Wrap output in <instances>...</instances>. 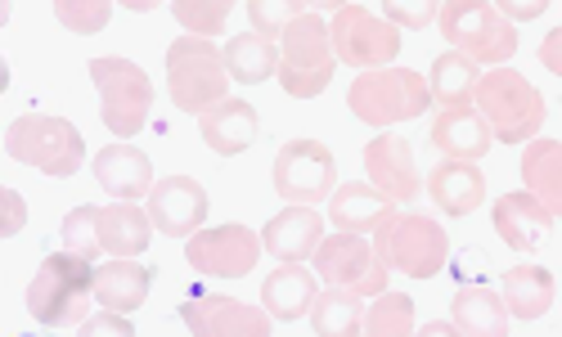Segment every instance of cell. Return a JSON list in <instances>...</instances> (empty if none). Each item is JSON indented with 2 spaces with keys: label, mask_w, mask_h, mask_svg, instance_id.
<instances>
[{
  "label": "cell",
  "mask_w": 562,
  "mask_h": 337,
  "mask_svg": "<svg viewBox=\"0 0 562 337\" xmlns=\"http://www.w3.org/2000/svg\"><path fill=\"white\" fill-rule=\"evenodd\" d=\"M482 68L473 59H463L459 50H446L437 55L432 64V77H428V90L441 109H473L477 104V86H482Z\"/></svg>",
  "instance_id": "f546056e"
},
{
  "label": "cell",
  "mask_w": 562,
  "mask_h": 337,
  "mask_svg": "<svg viewBox=\"0 0 562 337\" xmlns=\"http://www.w3.org/2000/svg\"><path fill=\"white\" fill-rule=\"evenodd\" d=\"M522 184L527 194L553 212V221L562 216V139H531L522 149Z\"/></svg>",
  "instance_id": "4316f807"
},
{
  "label": "cell",
  "mask_w": 562,
  "mask_h": 337,
  "mask_svg": "<svg viewBox=\"0 0 562 337\" xmlns=\"http://www.w3.org/2000/svg\"><path fill=\"white\" fill-rule=\"evenodd\" d=\"M59 234H64V252H72L81 261L104 257V244H100V207H90V203L86 207H72L64 216Z\"/></svg>",
  "instance_id": "836d02e7"
},
{
  "label": "cell",
  "mask_w": 562,
  "mask_h": 337,
  "mask_svg": "<svg viewBox=\"0 0 562 337\" xmlns=\"http://www.w3.org/2000/svg\"><path fill=\"white\" fill-rule=\"evenodd\" d=\"M364 324V297L351 288H324L311 306V328L315 337H360Z\"/></svg>",
  "instance_id": "4dcf8cb0"
},
{
  "label": "cell",
  "mask_w": 562,
  "mask_h": 337,
  "mask_svg": "<svg viewBox=\"0 0 562 337\" xmlns=\"http://www.w3.org/2000/svg\"><path fill=\"white\" fill-rule=\"evenodd\" d=\"M180 319L194 337H270V315L266 306H248L239 297H190L180 306Z\"/></svg>",
  "instance_id": "9a60e30c"
},
{
  "label": "cell",
  "mask_w": 562,
  "mask_h": 337,
  "mask_svg": "<svg viewBox=\"0 0 562 337\" xmlns=\"http://www.w3.org/2000/svg\"><path fill=\"white\" fill-rule=\"evenodd\" d=\"M77 337H135V328H131V319H126V315L100 311V315H90V319L81 324V333H77Z\"/></svg>",
  "instance_id": "f35d334b"
},
{
  "label": "cell",
  "mask_w": 562,
  "mask_h": 337,
  "mask_svg": "<svg viewBox=\"0 0 562 337\" xmlns=\"http://www.w3.org/2000/svg\"><path fill=\"white\" fill-rule=\"evenodd\" d=\"M315 297H319V283H315V274H311L306 266H279V270H270L266 283H261V306H266V315H270V319H284V324L311 315Z\"/></svg>",
  "instance_id": "603a6c76"
},
{
  "label": "cell",
  "mask_w": 562,
  "mask_h": 337,
  "mask_svg": "<svg viewBox=\"0 0 562 337\" xmlns=\"http://www.w3.org/2000/svg\"><path fill=\"white\" fill-rule=\"evenodd\" d=\"M324 288H351L360 297H383L387 293V266L379 261L373 244L364 234H324L319 252L311 257Z\"/></svg>",
  "instance_id": "7c38bea8"
},
{
  "label": "cell",
  "mask_w": 562,
  "mask_h": 337,
  "mask_svg": "<svg viewBox=\"0 0 562 337\" xmlns=\"http://www.w3.org/2000/svg\"><path fill=\"white\" fill-rule=\"evenodd\" d=\"M171 14H176V23L184 27V36H203V41H207V36L225 32L234 5H229V0H176Z\"/></svg>",
  "instance_id": "e575fe53"
},
{
  "label": "cell",
  "mask_w": 562,
  "mask_h": 337,
  "mask_svg": "<svg viewBox=\"0 0 562 337\" xmlns=\"http://www.w3.org/2000/svg\"><path fill=\"white\" fill-rule=\"evenodd\" d=\"M149 238H154V221L145 207H135V203L100 207V244L113 261H135L149 248Z\"/></svg>",
  "instance_id": "d4e9b609"
},
{
  "label": "cell",
  "mask_w": 562,
  "mask_h": 337,
  "mask_svg": "<svg viewBox=\"0 0 562 337\" xmlns=\"http://www.w3.org/2000/svg\"><path fill=\"white\" fill-rule=\"evenodd\" d=\"M450 324L463 337H508V306L499 293H491V288L468 283L450 302Z\"/></svg>",
  "instance_id": "484cf974"
},
{
  "label": "cell",
  "mask_w": 562,
  "mask_h": 337,
  "mask_svg": "<svg viewBox=\"0 0 562 337\" xmlns=\"http://www.w3.org/2000/svg\"><path fill=\"white\" fill-rule=\"evenodd\" d=\"M491 135L504 144H531L540 139L544 126V100L540 90L518 72V68H491L477 86V104H473Z\"/></svg>",
  "instance_id": "5b68a950"
},
{
  "label": "cell",
  "mask_w": 562,
  "mask_h": 337,
  "mask_svg": "<svg viewBox=\"0 0 562 337\" xmlns=\"http://www.w3.org/2000/svg\"><path fill=\"white\" fill-rule=\"evenodd\" d=\"M414 337H463L454 324H446V319H432V324H424V328H418Z\"/></svg>",
  "instance_id": "7bdbcfd3"
},
{
  "label": "cell",
  "mask_w": 562,
  "mask_h": 337,
  "mask_svg": "<svg viewBox=\"0 0 562 337\" xmlns=\"http://www.w3.org/2000/svg\"><path fill=\"white\" fill-rule=\"evenodd\" d=\"M491 126L477 109H441L437 122H432V149L446 158V162H473L491 154Z\"/></svg>",
  "instance_id": "d6986e66"
},
{
  "label": "cell",
  "mask_w": 562,
  "mask_h": 337,
  "mask_svg": "<svg viewBox=\"0 0 562 337\" xmlns=\"http://www.w3.org/2000/svg\"><path fill=\"white\" fill-rule=\"evenodd\" d=\"M441 36L450 41V50H459L463 59H473L477 68H508V59L518 55V27H513L495 0H446L441 14Z\"/></svg>",
  "instance_id": "3957f363"
},
{
  "label": "cell",
  "mask_w": 562,
  "mask_h": 337,
  "mask_svg": "<svg viewBox=\"0 0 562 337\" xmlns=\"http://www.w3.org/2000/svg\"><path fill=\"white\" fill-rule=\"evenodd\" d=\"M387 212H396V207H392L373 184H364V180L338 184L334 199H329V221H334V229H342V234L379 229V225L387 221Z\"/></svg>",
  "instance_id": "83f0119b"
},
{
  "label": "cell",
  "mask_w": 562,
  "mask_h": 337,
  "mask_svg": "<svg viewBox=\"0 0 562 337\" xmlns=\"http://www.w3.org/2000/svg\"><path fill=\"white\" fill-rule=\"evenodd\" d=\"M437 14H441L437 0H387V5H383V19H387L392 27H409V32L432 27Z\"/></svg>",
  "instance_id": "74e56055"
},
{
  "label": "cell",
  "mask_w": 562,
  "mask_h": 337,
  "mask_svg": "<svg viewBox=\"0 0 562 337\" xmlns=\"http://www.w3.org/2000/svg\"><path fill=\"white\" fill-rule=\"evenodd\" d=\"M149 288H154V270L139 266V261H109L95 266V302L113 315H131L149 302Z\"/></svg>",
  "instance_id": "cb8c5ba5"
},
{
  "label": "cell",
  "mask_w": 562,
  "mask_h": 337,
  "mask_svg": "<svg viewBox=\"0 0 562 337\" xmlns=\"http://www.w3.org/2000/svg\"><path fill=\"white\" fill-rule=\"evenodd\" d=\"M319 244H324V216L315 207H284L261 229V248L284 266L311 261L319 252Z\"/></svg>",
  "instance_id": "ac0fdd59"
},
{
  "label": "cell",
  "mask_w": 562,
  "mask_h": 337,
  "mask_svg": "<svg viewBox=\"0 0 562 337\" xmlns=\"http://www.w3.org/2000/svg\"><path fill=\"white\" fill-rule=\"evenodd\" d=\"M167 90L171 104L190 117L212 113L216 104L229 100V68L225 55L203 36H180L167 50Z\"/></svg>",
  "instance_id": "7a4b0ae2"
},
{
  "label": "cell",
  "mask_w": 562,
  "mask_h": 337,
  "mask_svg": "<svg viewBox=\"0 0 562 337\" xmlns=\"http://www.w3.org/2000/svg\"><path fill=\"white\" fill-rule=\"evenodd\" d=\"M432 104L428 77H418L414 68H379V72H360L347 90V109L364 126H396L424 117Z\"/></svg>",
  "instance_id": "8992f818"
},
{
  "label": "cell",
  "mask_w": 562,
  "mask_h": 337,
  "mask_svg": "<svg viewBox=\"0 0 562 337\" xmlns=\"http://www.w3.org/2000/svg\"><path fill=\"white\" fill-rule=\"evenodd\" d=\"M149 221L167 238H194L207 221V194L194 176H162L149 194Z\"/></svg>",
  "instance_id": "2e32d148"
},
{
  "label": "cell",
  "mask_w": 562,
  "mask_h": 337,
  "mask_svg": "<svg viewBox=\"0 0 562 337\" xmlns=\"http://www.w3.org/2000/svg\"><path fill=\"white\" fill-rule=\"evenodd\" d=\"M244 14L252 19V32H257V36L274 41V36H284V32L306 14V5H297V0H248Z\"/></svg>",
  "instance_id": "d590c367"
},
{
  "label": "cell",
  "mask_w": 562,
  "mask_h": 337,
  "mask_svg": "<svg viewBox=\"0 0 562 337\" xmlns=\"http://www.w3.org/2000/svg\"><path fill=\"white\" fill-rule=\"evenodd\" d=\"M225 68H229V81H239V86H257L266 77L279 72V45L257 36V32H244V36H234L225 45Z\"/></svg>",
  "instance_id": "1f68e13d"
},
{
  "label": "cell",
  "mask_w": 562,
  "mask_h": 337,
  "mask_svg": "<svg viewBox=\"0 0 562 337\" xmlns=\"http://www.w3.org/2000/svg\"><path fill=\"white\" fill-rule=\"evenodd\" d=\"M495 10L508 19V23H531L549 10V0H495Z\"/></svg>",
  "instance_id": "60d3db41"
},
{
  "label": "cell",
  "mask_w": 562,
  "mask_h": 337,
  "mask_svg": "<svg viewBox=\"0 0 562 337\" xmlns=\"http://www.w3.org/2000/svg\"><path fill=\"white\" fill-rule=\"evenodd\" d=\"M329 36H334L338 64H347L356 72L392 68V59L401 55V27H392L383 14H369L364 5H338Z\"/></svg>",
  "instance_id": "8fae6325"
},
{
  "label": "cell",
  "mask_w": 562,
  "mask_h": 337,
  "mask_svg": "<svg viewBox=\"0 0 562 337\" xmlns=\"http://www.w3.org/2000/svg\"><path fill=\"white\" fill-rule=\"evenodd\" d=\"M0 207H5V225H0V238H14L27 225V207L19 189H0Z\"/></svg>",
  "instance_id": "ab89813d"
},
{
  "label": "cell",
  "mask_w": 562,
  "mask_h": 337,
  "mask_svg": "<svg viewBox=\"0 0 562 337\" xmlns=\"http://www.w3.org/2000/svg\"><path fill=\"white\" fill-rule=\"evenodd\" d=\"M553 293H558V283H553V274L544 266H513L504 274V288H499V297H504L513 319H540V315H549Z\"/></svg>",
  "instance_id": "f1b7e54d"
},
{
  "label": "cell",
  "mask_w": 562,
  "mask_h": 337,
  "mask_svg": "<svg viewBox=\"0 0 562 337\" xmlns=\"http://www.w3.org/2000/svg\"><path fill=\"white\" fill-rule=\"evenodd\" d=\"M261 257V238L248 225H212L184 244V261L207 279H244Z\"/></svg>",
  "instance_id": "4fadbf2b"
},
{
  "label": "cell",
  "mask_w": 562,
  "mask_h": 337,
  "mask_svg": "<svg viewBox=\"0 0 562 337\" xmlns=\"http://www.w3.org/2000/svg\"><path fill=\"white\" fill-rule=\"evenodd\" d=\"M95 167V180L104 194H113V203H135L154 194V162L149 154H139L135 144H104V149L90 158Z\"/></svg>",
  "instance_id": "e0dca14e"
},
{
  "label": "cell",
  "mask_w": 562,
  "mask_h": 337,
  "mask_svg": "<svg viewBox=\"0 0 562 337\" xmlns=\"http://www.w3.org/2000/svg\"><path fill=\"white\" fill-rule=\"evenodd\" d=\"M199 131H203V144L216 154V158H239L244 149H252L257 135H261V122H257V109L248 100H229L216 104L212 113L199 117Z\"/></svg>",
  "instance_id": "44dd1931"
},
{
  "label": "cell",
  "mask_w": 562,
  "mask_h": 337,
  "mask_svg": "<svg viewBox=\"0 0 562 337\" xmlns=\"http://www.w3.org/2000/svg\"><path fill=\"white\" fill-rule=\"evenodd\" d=\"M364 171H369V184L396 207V203H414L424 194V176H418V162H414V144L396 131H383L379 139L364 144Z\"/></svg>",
  "instance_id": "5bb4252c"
},
{
  "label": "cell",
  "mask_w": 562,
  "mask_h": 337,
  "mask_svg": "<svg viewBox=\"0 0 562 337\" xmlns=\"http://www.w3.org/2000/svg\"><path fill=\"white\" fill-rule=\"evenodd\" d=\"M540 64H544L553 77H562V23L540 41Z\"/></svg>",
  "instance_id": "b9f144b4"
},
{
  "label": "cell",
  "mask_w": 562,
  "mask_h": 337,
  "mask_svg": "<svg viewBox=\"0 0 562 337\" xmlns=\"http://www.w3.org/2000/svg\"><path fill=\"white\" fill-rule=\"evenodd\" d=\"M5 154L41 176H77L86 162V139L72 122L64 117H45V113H27L19 122H10L5 131Z\"/></svg>",
  "instance_id": "52a82bcc"
},
{
  "label": "cell",
  "mask_w": 562,
  "mask_h": 337,
  "mask_svg": "<svg viewBox=\"0 0 562 337\" xmlns=\"http://www.w3.org/2000/svg\"><path fill=\"white\" fill-rule=\"evenodd\" d=\"M373 252L396 274L432 279V274H441V266L450 257V238H446L441 221H432L424 212H387V221L373 229Z\"/></svg>",
  "instance_id": "277c9868"
},
{
  "label": "cell",
  "mask_w": 562,
  "mask_h": 337,
  "mask_svg": "<svg viewBox=\"0 0 562 337\" xmlns=\"http://www.w3.org/2000/svg\"><path fill=\"white\" fill-rule=\"evenodd\" d=\"M338 189V158L319 139H289L274 154V194L289 207H315L334 199Z\"/></svg>",
  "instance_id": "30bf717a"
},
{
  "label": "cell",
  "mask_w": 562,
  "mask_h": 337,
  "mask_svg": "<svg viewBox=\"0 0 562 337\" xmlns=\"http://www.w3.org/2000/svg\"><path fill=\"white\" fill-rule=\"evenodd\" d=\"M428 199L446 216H468L486 203V176L473 162H437L428 176Z\"/></svg>",
  "instance_id": "7402d4cb"
},
{
  "label": "cell",
  "mask_w": 562,
  "mask_h": 337,
  "mask_svg": "<svg viewBox=\"0 0 562 337\" xmlns=\"http://www.w3.org/2000/svg\"><path fill=\"white\" fill-rule=\"evenodd\" d=\"M338 55H334V36L329 23H324L315 10H306L289 32L284 45H279V86L293 100H315L324 94V86L334 81Z\"/></svg>",
  "instance_id": "ba28073f"
},
{
  "label": "cell",
  "mask_w": 562,
  "mask_h": 337,
  "mask_svg": "<svg viewBox=\"0 0 562 337\" xmlns=\"http://www.w3.org/2000/svg\"><path fill=\"white\" fill-rule=\"evenodd\" d=\"M90 302H95V266L72 252H50L27 283V311L45 328L86 324Z\"/></svg>",
  "instance_id": "6da1fadb"
},
{
  "label": "cell",
  "mask_w": 562,
  "mask_h": 337,
  "mask_svg": "<svg viewBox=\"0 0 562 337\" xmlns=\"http://www.w3.org/2000/svg\"><path fill=\"white\" fill-rule=\"evenodd\" d=\"M90 81L100 90V122L117 139L145 131L154 109V81L145 68L131 59H90Z\"/></svg>",
  "instance_id": "9c48e42d"
},
{
  "label": "cell",
  "mask_w": 562,
  "mask_h": 337,
  "mask_svg": "<svg viewBox=\"0 0 562 337\" xmlns=\"http://www.w3.org/2000/svg\"><path fill=\"white\" fill-rule=\"evenodd\" d=\"M491 221H495V234L504 238L513 252H536V248L549 244V234H553V212L540 207L527 189H522V194H504L495 203Z\"/></svg>",
  "instance_id": "ffe728a7"
},
{
  "label": "cell",
  "mask_w": 562,
  "mask_h": 337,
  "mask_svg": "<svg viewBox=\"0 0 562 337\" xmlns=\"http://www.w3.org/2000/svg\"><path fill=\"white\" fill-rule=\"evenodd\" d=\"M55 19L68 27V32H104L109 19H113V5L109 0H55Z\"/></svg>",
  "instance_id": "8d00e7d4"
},
{
  "label": "cell",
  "mask_w": 562,
  "mask_h": 337,
  "mask_svg": "<svg viewBox=\"0 0 562 337\" xmlns=\"http://www.w3.org/2000/svg\"><path fill=\"white\" fill-rule=\"evenodd\" d=\"M414 297L405 293H383L364 306L360 337H414Z\"/></svg>",
  "instance_id": "d6a6232c"
}]
</instances>
